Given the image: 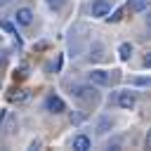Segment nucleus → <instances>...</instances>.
Masks as SVG:
<instances>
[{"mask_svg":"<svg viewBox=\"0 0 151 151\" xmlns=\"http://www.w3.org/2000/svg\"><path fill=\"white\" fill-rule=\"evenodd\" d=\"M113 0H94L92 2V17H106L111 12Z\"/></svg>","mask_w":151,"mask_h":151,"instance_id":"nucleus-1","label":"nucleus"},{"mask_svg":"<svg viewBox=\"0 0 151 151\" xmlns=\"http://www.w3.org/2000/svg\"><path fill=\"white\" fill-rule=\"evenodd\" d=\"M90 80H92L94 85H111V73H106V71H101V68H94V71L90 73Z\"/></svg>","mask_w":151,"mask_h":151,"instance_id":"nucleus-2","label":"nucleus"},{"mask_svg":"<svg viewBox=\"0 0 151 151\" xmlns=\"http://www.w3.org/2000/svg\"><path fill=\"white\" fill-rule=\"evenodd\" d=\"M17 24H21V26H28L31 21H33V12L28 9V7H21V9H17Z\"/></svg>","mask_w":151,"mask_h":151,"instance_id":"nucleus-3","label":"nucleus"},{"mask_svg":"<svg viewBox=\"0 0 151 151\" xmlns=\"http://www.w3.org/2000/svg\"><path fill=\"white\" fill-rule=\"evenodd\" d=\"M45 104H47V109H50L52 113H61V111L66 109L64 99H59V97H54V94H52V97H47V101H45Z\"/></svg>","mask_w":151,"mask_h":151,"instance_id":"nucleus-4","label":"nucleus"},{"mask_svg":"<svg viewBox=\"0 0 151 151\" xmlns=\"http://www.w3.org/2000/svg\"><path fill=\"white\" fill-rule=\"evenodd\" d=\"M118 106L120 109H132L134 106V94L132 92H120L118 94Z\"/></svg>","mask_w":151,"mask_h":151,"instance_id":"nucleus-5","label":"nucleus"},{"mask_svg":"<svg viewBox=\"0 0 151 151\" xmlns=\"http://www.w3.org/2000/svg\"><path fill=\"white\" fill-rule=\"evenodd\" d=\"M73 149H76V151H87V149H90V137L78 134V137L73 139Z\"/></svg>","mask_w":151,"mask_h":151,"instance_id":"nucleus-6","label":"nucleus"},{"mask_svg":"<svg viewBox=\"0 0 151 151\" xmlns=\"http://www.w3.org/2000/svg\"><path fill=\"white\" fill-rule=\"evenodd\" d=\"M118 54H120L123 61H127V59L132 57V45H130V42H120V45H118Z\"/></svg>","mask_w":151,"mask_h":151,"instance_id":"nucleus-7","label":"nucleus"},{"mask_svg":"<svg viewBox=\"0 0 151 151\" xmlns=\"http://www.w3.org/2000/svg\"><path fill=\"white\" fill-rule=\"evenodd\" d=\"M146 7H149V0H132L130 2V9L132 12H144Z\"/></svg>","mask_w":151,"mask_h":151,"instance_id":"nucleus-8","label":"nucleus"},{"mask_svg":"<svg viewBox=\"0 0 151 151\" xmlns=\"http://www.w3.org/2000/svg\"><path fill=\"white\" fill-rule=\"evenodd\" d=\"M87 92H90L87 87H80V85L73 87V94H76V97H87Z\"/></svg>","mask_w":151,"mask_h":151,"instance_id":"nucleus-9","label":"nucleus"},{"mask_svg":"<svg viewBox=\"0 0 151 151\" xmlns=\"http://www.w3.org/2000/svg\"><path fill=\"white\" fill-rule=\"evenodd\" d=\"M9 99H14V101H21V99H26V92H24V90H17V94H9Z\"/></svg>","mask_w":151,"mask_h":151,"instance_id":"nucleus-10","label":"nucleus"},{"mask_svg":"<svg viewBox=\"0 0 151 151\" xmlns=\"http://www.w3.org/2000/svg\"><path fill=\"white\" fill-rule=\"evenodd\" d=\"M0 28H5L7 33H14V26H12L9 21H0Z\"/></svg>","mask_w":151,"mask_h":151,"instance_id":"nucleus-11","label":"nucleus"},{"mask_svg":"<svg viewBox=\"0 0 151 151\" xmlns=\"http://www.w3.org/2000/svg\"><path fill=\"white\" fill-rule=\"evenodd\" d=\"M47 2H50V7H54V9L61 7V0H47Z\"/></svg>","mask_w":151,"mask_h":151,"instance_id":"nucleus-12","label":"nucleus"},{"mask_svg":"<svg viewBox=\"0 0 151 151\" xmlns=\"http://www.w3.org/2000/svg\"><path fill=\"white\" fill-rule=\"evenodd\" d=\"M120 14H123V12L118 9V12H113V17H109V19H111V21H118V19H120Z\"/></svg>","mask_w":151,"mask_h":151,"instance_id":"nucleus-13","label":"nucleus"}]
</instances>
